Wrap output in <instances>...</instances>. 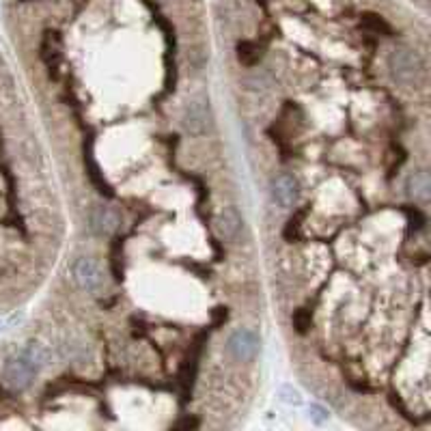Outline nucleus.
I'll return each instance as SVG.
<instances>
[{
    "label": "nucleus",
    "mask_w": 431,
    "mask_h": 431,
    "mask_svg": "<svg viewBox=\"0 0 431 431\" xmlns=\"http://www.w3.org/2000/svg\"><path fill=\"white\" fill-rule=\"evenodd\" d=\"M390 78L403 88H416L425 78V63L412 48H395L388 56Z\"/></svg>",
    "instance_id": "1"
},
{
    "label": "nucleus",
    "mask_w": 431,
    "mask_h": 431,
    "mask_svg": "<svg viewBox=\"0 0 431 431\" xmlns=\"http://www.w3.org/2000/svg\"><path fill=\"white\" fill-rule=\"evenodd\" d=\"M37 371H39V360L35 358L33 350H29V352L11 356L5 362L3 375H5V382L14 390H24V388H29L33 384Z\"/></svg>",
    "instance_id": "2"
},
{
    "label": "nucleus",
    "mask_w": 431,
    "mask_h": 431,
    "mask_svg": "<svg viewBox=\"0 0 431 431\" xmlns=\"http://www.w3.org/2000/svg\"><path fill=\"white\" fill-rule=\"evenodd\" d=\"M71 276H73L76 285L86 293H99L103 287V270L91 257L76 259V263L71 265Z\"/></svg>",
    "instance_id": "3"
},
{
    "label": "nucleus",
    "mask_w": 431,
    "mask_h": 431,
    "mask_svg": "<svg viewBox=\"0 0 431 431\" xmlns=\"http://www.w3.org/2000/svg\"><path fill=\"white\" fill-rule=\"evenodd\" d=\"M270 194H272V201L283 207V209H291L295 203H298V196H300V183L293 175H278L272 179L270 183Z\"/></svg>",
    "instance_id": "4"
},
{
    "label": "nucleus",
    "mask_w": 431,
    "mask_h": 431,
    "mask_svg": "<svg viewBox=\"0 0 431 431\" xmlns=\"http://www.w3.org/2000/svg\"><path fill=\"white\" fill-rule=\"evenodd\" d=\"M229 352L233 358L242 360V362H250L255 360L257 352H259V339L255 333L250 330H238L231 335L229 339Z\"/></svg>",
    "instance_id": "5"
},
{
    "label": "nucleus",
    "mask_w": 431,
    "mask_h": 431,
    "mask_svg": "<svg viewBox=\"0 0 431 431\" xmlns=\"http://www.w3.org/2000/svg\"><path fill=\"white\" fill-rule=\"evenodd\" d=\"M91 229L97 233V235H111L119 229L121 225V216L108 205H95L91 209Z\"/></svg>",
    "instance_id": "6"
},
{
    "label": "nucleus",
    "mask_w": 431,
    "mask_h": 431,
    "mask_svg": "<svg viewBox=\"0 0 431 431\" xmlns=\"http://www.w3.org/2000/svg\"><path fill=\"white\" fill-rule=\"evenodd\" d=\"M183 128L190 134H203L209 128V108L203 101H190L183 111Z\"/></svg>",
    "instance_id": "7"
},
{
    "label": "nucleus",
    "mask_w": 431,
    "mask_h": 431,
    "mask_svg": "<svg viewBox=\"0 0 431 431\" xmlns=\"http://www.w3.org/2000/svg\"><path fill=\"white\" fill-rule=\"evenodd\" d=\"M242 225H244V218H242V213H240L238 207L231 205V207H225L220 211V216H218V233H220L223 240H227V242L235 240L240 235V231H242Z\"/></svg>",
    "instance_id": "8"
},
{
    "label": "nucleus",
    "mask_w": 431,
    "mask_h": 431,
    "mask_svg": "<svg viewBox=\"0 0 431 431\" xmlns=\"http://www.w3.org/2000/svg\"><path fill=\"white\" fill-rule=\"evenodd\" d=\"M405 192L410 198L414 201H429L431 196V179L429 173L425 168L414 171L407 179H405Z\"/></svg>",
    "instance_id": "9"
},
{
    "label": "nucleus",
    "mask_w": 431,
    "mask_h": 431,
    "mask_svg": "<svg viewBox=\"0 0 431 431\" xmlns=\"http://www.w3.org/2000/svg\"><path fill=\"white\" fill-rule=\"evenodd\" d=\"M41 59L50 67V71L59 67V61H61V39H59L56 33H50V31L46 33V37L41 41Z\"/></svg>",
    "instance_id": "10"
},
{
    "label": "nucleus",
    "mask_w": 431,
    "mask_h": 431,
    "mask_svg": "<svg viewBox=\"0 0 431 431\" xmlns=\"http://www.w3.org/2000/svg\"><path fill=\"white\" fill-rule=\"evenodd\" d=\"M238 59L244 65H255L261 59V48L255 41H242L238 44Z\"/></svg>",
    "instance_id": "11"
},
{
    "label": "nucleus",
    "mask_w": 431,
    "mask_h": 431,
    "mask_svg": "<svg viewBox=\"0 0 431 431\" xmlns=\"http://www.w3.org/2000/svg\"><path fill=\"white\" fill-rule=\"evenodd\" d=\"M362 26L369 29V31L375 33V35H390V33H392L390 24L384 22V20H382L380 16H375V14H367V16L362 18Z\"/></svg>",
    "instance_id": "12"
},
{
    "label": "nucleus",
    "mask_w": 431,
    "mask_h": 431,
    "mask_svg": "<svg viewBox=\"0 0 431 431\" xmlns=\"http://www.w3.org/2000/svg\"><path fill=\"white\" fill-rule=\"evenodd\" d=\"M308 323H310V319H306L304 310H298V315H295V326H298V330H300V333H306Z\"/></svg>",
    "instance_id": "13"
},
{
    "label": "nucleus",
    "mask_w": 431,
    "mask_h": 431,
    "mask_svg": "<svg viewBox=\"0 0 431 431\" xmlns=\"http://www.w3.org/2000/svg\"><path fill=\"white\" fill-rule=\"evenodd\" d=\"M308 412H313L310 416L317 420V422H323V420H326L328 418V414H326V410H321L319 405H310V410Z\"/></svg>",
    "instance_id": "14"
}]
</instances>
